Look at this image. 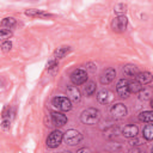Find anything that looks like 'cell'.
<instances>
[{"label":"cell","instance_id":"6da1fadb","mask_svg":"<svg viewBox=\"0 0 153 153\" xmlns=\"http://www.w3.org/2000/svg\"><path fill=\"white\" fill-rule=\"evenodd\" d=\"M100 120V111L96 108H87L80 114V121L84 124L93 126L97 124Z\"/></svg>","mask_w":153,"mask_h":153},{"label":"cell","instance_id":"7a4b0ae2","mask_svg":"<svg viewBox=\"0 0 153 153\" xmlns=\"http://www.w3.org/2000/svg\"><path fill=\"white\" fill-rule=\"evenodd\" d=\"M51 104H53V106L56 110L62 111V112L69 111L72 109V100L68 97H63V96H56V97H54L53 100H51Z\"/></svg>","mask_w":153,"mask_h":153},{"label":"cell","instance_id":"3957f363","mask_svg":"<svg viewBox=\"0 0 153 153\" xmlns=\"http://www.w3.org/2000/svg\"><path fill=\"white\" fill-rule=\"evenodd\" d=\"M82 140V134L76 129H69L63 134V142L68 146L79 145Z\"/></svg>","mask_w":153,"mask_h":153},{"label":"cell","instance_id":"277c9868","mask_svg":"<svg viewBox=\"0 0 153 153\" xmlns=\"http://www.w3.org/2000/svg\"><path fill=\"white\" fill-rule=\"evenodd\" d=\"M127 26H128V18L124 14L115 17L111 22V29L114 32H118V33L124 32Z\"/></svg>","mask_w":153,"mask_h":153},{"label":"cell","instance_id":"5b68a950","mask_svg":"<svg viewBox=\"0 0 153 153\" xmlns=\"http://www.w3.org/2000/svg\"><path fill=\"white\" fill-rule=\"evenodd\" d=\"M62 141H63V133L61 130L56 129V130H53L49 134V136L47 137L45 143L49 148H56Z\"/></svg>","mask_w":153,"mask_h":153},{"label":"cell","instance_id":"8992f818","mask_svg":"<svg viewBox=\"0 0 153 153\" xmlns=\"http://www.w3.org/2000/svg\"><path fill=\"white\" fill-rule=\"evenodd\" d=\"M110 114H111V116L114 118L121 120V118H123V117L127 116L128 110H127V106L123 103H115L110 108Z\"/></svg>","mask_w":153,"mask_h":153},{"label":"cell","instance_id":"52a82bcc","mask_svg":"<svg viewBox=\"0 0 153 153\" xmlns=\"http://www.w3.org/2000/svg\"><path fill=\"white\" fill-rule=\"evenodd\" d=\"M71 80L74 85H82L87 81V72L81 69V68H78V69H74L71 74Z\"/></svg>","mask_w":153,"mask_h":153},{"label":"cell","instance_id":"ba28073f","mask_svg":"<svg viewBox=\"0 0 153 153\" xmlns=\"http://www.w3.org/2000/svg\"><path fill=\"white\" fill-rule=\"evenodd\" d=\"M116 91H117V94L121 98H128L129 94H130L129 81L127 79H120L116 84Z\"/></svg>","mask_w":153,"mask_h":153},{"label":"cell","instance_id":"9c48e42d","mask_svg":"<svg viewBox=\"0 0 153 153\" xmlns=\"http://www.w3.org/2000/svg\"><path fill=\"white\" fill-rule=\"evenodd\" d=\"M51 122L54 126L56 127H62L67 123V116L62 112V111H53L51 114Z\"/></svg>","mask_w":153,"mask_h":153},{"label":"cell","instance_id":"30bf717a","mask_svg":"<svg viewBox=\"0 0 153 153\" xmlns=\"http://www.w3.org/2000/svg\"><path fill=\"white\" fill-rule=\"evenodd\" d=\"M115 76H116V71H115V68H106L102 74H100V78H99V80H100V82L103 84V85H109L114 79H115Z\"/></svg>","mask_w":153,"mask_h":153},{"label":"cell","instance_id":"8fae6325","mask_svg":"<svg viewBox=\"0 0 153 153\" xmlns=\"http://www.w3.org/2000/svg\"><path fill=\"white\" fill-rule=\"evenodd\" d=\"M25 14L29 16V17H33V18H53L54 14L49 13V12H45L43 10H36V8H30V10H26L25 11Z\"/></svg>","mask_w":153,"mask_h":153},{"label":"cell","instance_id":"7c38bea8","mask_svg":"<svg viewBox=\"0 0 153 153\" xmlns=\"http://www.w3.org/2000/svg\"><path fill=\"white\" fill-rule=\"evenodd\" d=\"M66 93H67V97H68L72 102H74V103L79 102V100L81 99V93H80L79 88L76 87V85H75V86H67Z\"/></svg>","mask_w":153,"mask_h":153},{"label":"cell","instance_id":"4fadbf2b","mask_svg":"<svg viewBox=\"0 0 153 153\" xmlns=\"http://www.w3.org/2000/svg\"><path fill=\"white\" fill-rule=\"evenodd\" d=\"M112 98H114V94L109 90H100L97 93V100L100 104H108V103H110L112 100Z\"/></svg>","mask_w":153,"mask_h":153},{"label":"cell","instance_id":"5bb4252c","mask_svg":"<svg viewBox=\"0 0 153 153\" xmlns=\"http://www.w3.org/2000/svg\"><path fill=\"white\" fill-rule=\"evenodd\" d=\"M137 133H139V128H137L136 126H134V124H128V126H126V127L122 129L123 136H126V137H128V139L136 136Z\"/></svg>","mask_w":153,"mask_h":153},{"label":"cell","instance_id":"9a60e30c","mask_svg":"<svg viewBox=\"0 0 153 153\" xmlns=\"http://www.w3.org/2000/svg\"><path fill=\"white\" fill-rule=\"evenodd\" d=\"M136 80L141 85H147L153 80V75L149 72H139L136 75Z\"/></svg>","mask_w":153,"mask_h":153},{"label":"cell","instance_id":"2e32d148","mask_svg":"<svg viewBox=\"0 0 153 153\" xmlns=\"http://www.w3.org/2000/svg\"><path fill=\"white\" fill-rule=\"evenodd\" d=\"M137 94H139V99L140 100H143V102L151 100L153 98V88H151V87H142Z\"/></svg>","mask_w":153,"mask_h":153},{"label":"cell","instance_id":"e0dca14e","mask_svg":"<svg viewBox=\"0 0 153 153\" xmlns=\"http://www.w3.org/2000/svg\"><path fill=\"white\" fill-rule=\"evenodd\" d=\"M71 51V47H68V45H62V47H60V48H57L55 51H54V56L53 57H55V59H63L68 53Z\"/></svg>","mask_w":153,"mask_h":153},{"label":"cell","instance_id":"ac0fdd59","mask_svg":"<svg viewBox=\"0 0 153 153\" xmlns=\"http://www.w3.org/2000/svg\"><path fill=\"white\" fill-rule=\"evenodd\" d=\"M123 73L126 75H128V76H136L137 73H139V68L135 65L128 63V65L123 66Z\"/></svg>","mask_w":153,"mask_h":153},{"label":"cell","instance_id":"d6986e66","mask_svg":"<svg viewBox=\"0 0 153 153\" xmlns=\"http://www.w3.org/2000/svg\"><path fill=\"white\" fill-rule=\"evenodd\" d=\"M139 120L145 123H153V110H146L142 111L139 115Z\"/></svg>","mask_w":153,"mask_h":153},{"label":"cell","instance_id":"ffe728a7","mask_svg":"<svg viewBox=\"0 0 153 153\" xmlns=\"http://www.w3.org/2000/svg\"><path fill=\"white\" fill-rule=\"evenodd\" d=\"M142 136L147 140V141H151L153 140V123H149V124H146L142 129Z\"/></svg>","mask_w":153,"mask_h":153},{"label":"cell","instance_id":"44dd1931","mask_svg":"<svg viewBox=\"0 0 153 153\" xmlns=\"http://www.w3.org/2000/svg\"><path fill=\"white\" fill-rule=\"evenodd\" d=\"M16 24H17V20H16L13 17H6V18H4L2 22H1V25H2L4 27H6V29H12V27L16 26Z\"/></svg>","mask_w":153,"mask_h":153},{"label":"cell","instance_id":"7402d4cb","mask_svg":"<svg viewBox=\"0 0 153 153\" xmlns=\"http://www.w3.org/2000/svg\"><path fill=\"white\" fill-rule=\"evenodd\" d=\"M84 92L86 96H92L96 92V82L94 81H88L86 82L85 87H84Z\"/></svg>","mask_w":153,"mask_h":153},{"label":"cell","instance_id":"603a6c76","mask_svg":"<svg viewBox=\"0 0 153 153\" xmlns=\"http://www.w3.org/2000/svg\"><path fill=\"white\" fill-rule=\"evenodd\" d=\"M142 86H143V85H141L137 80H135V81H130V82H129V90H130V93H139L140 90L142 88Z\"/></svg>","mask_w":153,"mask_h":153},{"label":"cell","instance_id":"cb8c5ba5","mask_svg":"<svg viewBox=\"0 0 153 153\" xmlns=\"http://www.w3.org/2000/svg\"><path fill=\"white\" fill-rule=\"evenodd\" d=\"M114 11L117 16H122L127 12V5L126 4H117L115 7H114Z\"/></svg>","mask_w":153,"mask_h":153},{"label":"cell","instance_id":"d4e9b609","mask_svg":"<svg viewBox=\"0 0 153 153\" xmlns=\"http://www.w3.org/2000/svg\"><path fill=\"white\" fill-rule=\"evenodd\" d=\"M12 36V31L10 30V29H1L0 30V37L2 38V39H7V38H10Z\"/></svg>","mask_w":153,"mask_h":153},{"label":"cell","instance_id":"484cf974","mask_svg":"<svg viewBox=\"0 0 153 153\" xmlns=\"http://www.w3.org/2000/svg\"><path fill=\"white\" fill-rule=\"evenodd\" d=\"M57 65H59L57 59L53 57V59H50V60L47 62V69H48V71H50V69H53V68H56V67H57Z\"/></svg>","mask_w":153,"mask_h":153},{"label":"cell","instance_id":"4316f807","mask_svg":"<svg viewBox=\"0 0 153 153\" xmlns=\"http://www.w3.org/2000/svg\"><path fill=\"white\" fill-rule=\"evenodd\" d=\"M1 48H2V50H4L5 53L10 51L11 48H12V43H11V41H4L2 44H1Z\"/></svg>","mask_w":153,"mask_h":153},{"label":"cell","instance_id":"83f0119b","mask_svg":"<svg viewBox=\"0 0 153 153\" xmlns=\"http://www.w3.org/2000/svg\"><path fill=\"white\" fill-rule=\"evenodd\" d=\"M129 143H130L131 146H139V145H141V140H140V139H137L136 136H134V137H130Z\"/></svg>","mask_w":153,"mask_h":153},{"label":"cell","instance_id":"f1b7e54d","mask_svg":"<svg viewBox=\"0 0 153 153\" xmlns=\"http://www.w3.org/2000/svg\"><path fill=\"white\" fill-rule=\"evenodd\" d=\"M90 72H94L96 69H97V67H96V65H93V63H87V67H86Z\"/></svg>","mask_w":153,"mask_h":153},{"label":"cell","instance_id":"f546056e","mask_svg":"<svg viewBox=\"0 0 153 153\" xmlns=\"http://www.w3.org/2000/svg\"><path fill=\"white\" fill-rule=\"evenodd\" d=\"M90 149L88 148H80V149H78V153H81V152H88Z\"/></svg>","mask_w":153,"mask_h":153},{"label":"cell","instance_id":"4dcf8cb0","mask_svg":"<svg viewBox=\"0 0 153 153\" xmlns=\"http://www.w3.org/2000/svg\"><path fill=\"white\" fill-rule=\"evenodd\" d=\"M151 106H152V109H153V98L151 99Z\"/></svg>","mask_w":153,"mask_h":153},{"label":"cell","instance_id":"1f68e13d","mask_svg":"<svg viewBox=\"0 0 153 153\" xmlns=\"http://www.w3.org/2000/svg\"><path fill=\"white\" fill-rule=\"evenodd\" d=\"M151 152H153V146H152V147H151Z\"/></svg>","mask_w":153,"mask_h":153}]
</instances>
